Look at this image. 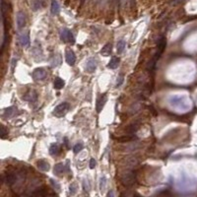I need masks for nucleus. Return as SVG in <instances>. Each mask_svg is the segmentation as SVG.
I'll list each match as a JSON object with an SVG mask.
<instances>
[{
	"instance_id": "nucleus-19",
	"label": "nucleus",
	"mask_w": 197,
	"mask_h": 197,
	"mask_svg": "<svg viewBox=\"0 0 197 197\" xmlns=\"http://www.w3.org/2000/svg\"><path fill=\"white\" fill-rule=\"evenodd\" d=\"M125 47H126V44L125 42L123 41V39H121V41H119L117 42V53L120 54L123 52V50L125 49Z\"/></svg>"
},
{
	"instance_id": "nucleus-21",
	"label": "nucleus",
	"mask_w": 197,
	"mask_h": 197,
	"mask_svg": "<svg viewBox=\"0 0 197 197\" xmlns=\"http://www.w3.org/2000/svg\"><path fill=\"white\" fill-rule=\"evenodd\" d=\"M7 136H8V130H6L4 125H1V139H5Z\"/></svg>"
},
{
	"instance_id": "nucleus-3",
	"label": "nucleus",
	"mask_w": 197,
	"mask_h": 197,
	"mask_svg": "<svg viewBox=\"0 0 197 197\" xmlns=\"http://www.w3.org/2000/svg\"><path fill=\"white\" fill-rule=\"evenodd\" d=\"M47 70L45 68H42V67L35 69L32 73V77L35 81H42V80H45L47 78Z\"/></svg>"
},
{
	"instance_id": "nucleus-16",
	"label": "nucleus",
	"mask_w": 197,
	"mask_h": 197,
	"mask_svg": "<svg viewBox=\"0 0 197 197\" xmlns=\"http://www.w3.org/2000/svg\"><path fill=\"white\" fill-rule=\"evenodd\" d=\"M112 44H107L103 48H101V54L104 55V56H109L110 53H112Z\"/></svg>"
},
{
	"instance_id": "nucleus-5",
	"label": "nucleus",
	"mask_w": 197,
	"mask_h": 197,
	"mask_svg": "<svg viewBox=\"0 0 197 197\" xmlns=\"http://www.w3.org/2000/svg\"><path fill=\"white\" fill-rule=\"evenodd\" d=\"M135 181H136V175H135V174H133V172H128V174H126L122 178V182L126 186L133 185L135 183Z\"/></svg>"
},
{
	"instance_id": "nucleus-11",
	"label": "nucleus",
	"mask_w": 197,
	"mask_h": 197,
	"mask_svg": "<svg viewBox=\"0 0 197 197\" xmlns=\"http://www.w3.org/2000/svg\"><path fill=\"white\" fill-rule=\"evenodd\" d=\"M17 110L18 109L15 107H8V109H6L4 110V112H3V117H4V118H12V117H14L15 115H18Z\"/></svg>"
},
{
	"instance_id": "nucleus-23",
	"label": "nucleus",
	"mask_w": 197,
	"mask_h": 197,
	"mask_svg": "<svg viewBox=\"0 0 197 197\" xmlns=\"http://www.w3.org/2000/svg\"><path fill=\"white\" fill-rule=\"evenodd\" d=\"M69 188H70V193H71L72 195L75 194L76 191H77L76 190V184H72V185H70Z\"/></svg>"
},
{
	"instance_id": "nucleus-8",
	"label": "nucleus",
	"mask_w": 197,
	"mask_h": 197,
	"mask_svg": "<svg viewBox=\"0 0 197 197\" xmlns=\"http://www.w3.org/2000/svg\"><path fill=\"white\" fill-rule=\"evenodd\" d=\"M16 22H17V27L18 29L21 30L23 29L26 25V16H25V13L22 11H19L17 13V17H16Z\"/></svg>"
},
{
	"instance_id": "nucleus-24",
	"label": "nucleus",
	"mask_w": 197,
	"mask_h": 197,
	"mask_svg": "<svg viewBox=\"0 0 197 197\" xmlns=\"http://www.w3.org/2000/svg\"><path fill=\"white\" fill-rule=\"evenodd\" d=\"M122 82H123V75H120L117 78V83H116V86H120L121 84H122Z\"/></svg>"
},
{
	"instance_id": "nucleus-22",
	"label": "nucleus",
	"mask_w": 197,
	"mask_h": 197,
	"mask_svg": "<svg viewBox=\"0 0 197 197\" xmlns=\"http://www.w3.org/2000/svg\"><path fill=\"white\" fill-rule=\"evenodd\" d=\"M50 183H51V185L53 186V188L57 189V190L60 189V185L56 182V181H54L53 179H50Z\"/></svg>"
},
{
	"instance_id": "nucleus-6",
	"label": "nucleus",
	"mask_w": 197,
	"mask_h": 197,
	"mask_svg": "<svg viewBox=\"0 0 197 197\" xmlns=\"http://www.w3.org/2000/svg\"><path fill=\"white\" fill-rule=\"evenodd\" d=\"M107 95L103 94V95H100V96L98 97L97 104H96V110H97V112L100 113L101 110H103L104 107V104L107 103Z\"/></svg>"
},
{
	"instance_id": "nucleus-25",
	"label": "nucleus",
	"mask_w": 197,
	"mask_h": 197,
	"mask_svg": "<svg viewBox=\"0 0 197 197\" xmlns=\"http://www.w3.org/2000/svg\"><path fill=\"white\" fill-rule=\"evenodd\" d=\"M96 161H95V159H91L90 160V168L91 169H94L95 167H96Z\"/></svg>"
},
{
	"instance_id": "nucleus-14",
	"label": "nucleus",
	"mask_w": 197,
	"mask_h": 197,
	"mask_svg": "<svg viewBox=\"0 0 197 197\" xmlns=\"http://www.w3.org/2000/svg\"><path fill=\"white\" fill-rule=\"evenodd\" d=\"M61 153V147L58 144H51L49 147V154L51 156H58Z\"/></svg>"
},
{
	"instance_id": "nucleus-15",
	"label": "nucleus",
	"mask_w": 197,
	"mask_h": 197,
	"mask_svg": "<svg viewBox=\"0 0 197 197\" xmlns=\"http://www.w3.org/2000/svg\"><path fill=\"white\" fill-rule=\"evenodd\" d=\"M119 58L116 57V56H112V59H110L109 63L107 64V68L109 69H116L119 65Z\"/></svg>"
},
{
	"instance_id": "nucleus-7",
	"label": "nucleus",
	"mask_w": 197,
	"mask_h": 197,
	"mask_svg": "<svg viewBox=\"0 0 197 197\" xmlns=\"http://www.w3.org/2000/svg\"><path fill=\"white\" fill-rule=\"evenodd\" d=\"M96 69H97V61L95 60L94 58H89V59L86 61V65H85L86 72L93 73L95 72Z\"/></svg>"
},
{
	"instance_id": "nucleus-17",
	"label": "nucleus",
	"mask_w": 197,
	"mask_h": 197,
	"mask_svg": "<svg viewBox=\"0 0 197 197\" xmlns=\"http://www.w3.org/2000/svg\"><path fill=\"white\" fill-rule=\"evenodd\" d=\"M51 13L53 15H57L59 13L60 11V7H59V4H58V2L56 0H52L51 1Z\"/></svg>"
},
{
	"instance_id": "nucleus-4",
	"label": "nucleus",
	"mask_w": 197,
	"mask_h": 197,
	"mask_svg": "<svg viewBox=\"0 0 197 197\" xmlns=\"http://www.w3.org/2000/svg\"><path fill=\"white\" fill-rule=\"evenodd\" d=\"M60 39H61V41L64 42H71V44H73V42H75L72 33L70 32L68 29L61 30V32H60Z\"/></svg>"
},
{
	"instance_id": "nucleus-9",
	"label": "nucleus",
	"mask_w": 197,
	"mask_h": 197,
	"mask_svg": "<svg viewBox=\"0 0 197 197\" xmlns=\"http://www.w3.org/2000/svg\"><path fill=\"white\" fill-rule=\"evenodd\" d=\"M23 99L28 101H30V103H35V101H36V100H38V94H36V91L30 90L28 93L25 94Z\"/></svg>"
},
{
	"instance_id": "nucleus-20",
	"label": "nucleus",
	"mask_w": 197,
	"mask_h": 197,
	"mask_svg": "<svg viewBox=\"0 0 197 197\" xmlns=\"http://www.w3.org/2000/svg\"><path fill=\"white\" fill-rule=\"evenodd\" d=\"M83 148H84L83 144L82 143H78V144H76V145L74 146L73 151H74V153H75V154H78L79 152H81V151L83 150Z\"/></svg>"
},
{
	"instance_id": "nucleus-10",
	"label": "nucleus",
	"mask_w": 197,
	"mask_h": 197,
	"mask_svg": "<svg viewBox=\"0 0 197 197\" xmlns=\"http://www.w3.org/2000/svg\"><path fill=\"white\" fill-rule=\"evenodd\" d=\"M65 58H66V62L68 65H71V66L74 65V63H75V61H76V56L73 50L67 49L66 53H65Z\"/></svg>"
},
{
	"instance_id": "nucleus-13",
	"label": "nucleus",
	"mask_w": 197,
	"mask_h": 197,
	"mask_svg": "<svg viewBox=\"0 0 197 197\" xmlns=\"http://www.w3.org/2000/svg\"><path fill=\"white\" fill-rule=\"evenodd\" d=\"M36 167L42 171H48L49 169H50L48 162H47L45 160H39V161L36 162Z\"/></svg>"
},
{
	"instance_id": "nucleus-12",
	"label": "nucleus",
	"mask_w": 197,
	"mask_h": 197,
	"mask_svg": "<svg viewBox=\"0 0 197 197\" xmlns=\"http://www.w3.org/2000/svg\"><path fill=\"white\" fill-rule=\"evenodd\" d=\"M19 42L22 47H28L30 45V36L29 33H22L19 35Z\"/></svg>"
},
{
	"instance_id": "nucleus-2",
	"label": "nucleus",
	"mask_w": 197,
	"mask_h": 197,
	"mask_svg": "<svg viewBox=\"0 0 197 197\" xmlns=\"http://www.w3.org/2000/svg\"><path fill=\"white\" fill-rule=\"evenodd\" d=\"M69 171H70L69 166L64 165L63 163H58V164L55 165L53 168V174L55 175H57V177H62L64 174L69 172Z\"/></svg>"
},
{
	"instance_id": "nucleus-1",
	"label": "nucleus",
	"mask_w": 197,
	"mask_h": 197,
	"mask_svg": "<svg viewBox=\"0 0 197 197\" xmlns=\"http://www.w3.org/2000/svg\"><path fill=\"white\" fill-rule=\"evenodd\" d=\"M69 107H70V106L68 103H62V104H58V106L55 107L53 112H52V115H55L56 117H62V116H64L67 112H68Z\"/></svg>"
},
{
	"instance_id": "nucleus-18",
	"label": "nucleus",
	"mask_w": 197,
	"mask_h": 197,
	"mask_svg": "<svg viewBox=\"0 0 197 197\" xmlns=\"http://www.w3.org/2000/svg\"><path fill=\"white\" fill-rule=\"evenodd\" d=\"M64 85H65V83H64L63 79H61L60 77H56L54 80V88L56 89V90H60V89H62L64 87Z\"/></svg>"
}]
</instances>
